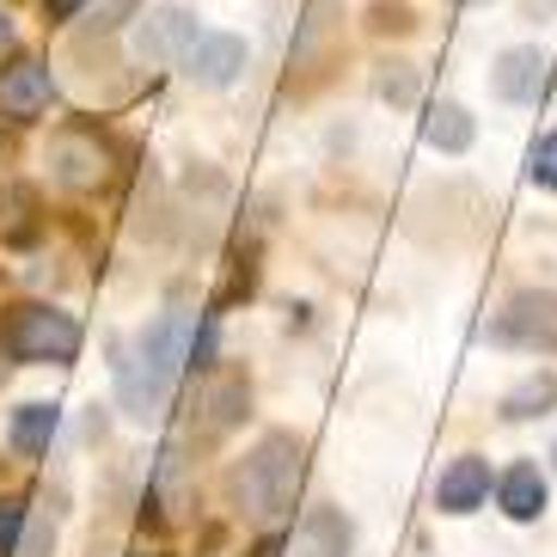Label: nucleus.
I'll return each mask as SVG.
<instances>
[{
	"label": "nucleus",
	"mask_w": 557,
	"mask_h": 557,
	"mask_svg": "<svg viewBox=\"0 0 557 557\" xmlns=\"http://www.w3.org/2000/svg\"><path fill=\"white\" fill-rule=\"evenodd\" d=\"M55 423H62V417H55V405H18L7 435H13V447L25 459H44V454H50V442H55Z\"/></svg>",
	"instance_id": "nucleus-16"
},
{
	"label": "nucleus",
	"mask_w": 557,
	"mask_h": 557,
	"mask_svg": "<svg viewBox=\"0 0 557 557\" xmlns=\"http://www.w3.org/2000/svg\"><path fill=\"white\" fill-rule=\"evenodd\" d=\"M527 178L545 184V190H557V129H545L540 141H533V153H527Z\"/></svg>",
	"instance_id": "nucleus-19"
},
{
	"label": "nucleus",
	"mask_w": 557,
	"mask_h": 557,
	"mask_svg": "<svg viewBox=\"0 0 557 557\" xmlns=\"http://www.w3.org/2000/svg\"><path fill=\"white\" fill-rule=\"evenodd\" d=\"M178 67L197 86H233L239 81V67H246V44H239L233 32H197L190 44H184Z\"/></svg>",
	"instance_id": "nucleus-8"
},
{
	"label": "nucleus",
	"mask_w": 557,
	"mask_h": 557,
	"mask_svg": "<svg viewBox=\"0 0 557 557\" xmlns=\"http://www.w3.org/2000/svg\"><path fill=\"white\" fill-rule=\"evenodd\" d=\"M190 356H197L190 312L165 307L160 319H153L129 349H123V361H116V393H123V410L141 417V423L160 417V410L172 405V386H178V374L190 368Z\"/></svg>",
	"instance_id": "nucleus-1"
},
{
	"label": "nucleus",
	"mask_w": 557,
	"mask_h": 557,
	"mask_svg": "<svg viewBox=\"0 0 557 557\" xmlns=\"http://www.w3.org/2000/svg\"><path fill=\"white\" fill-rule=\"evenodd\" d=\"M349 521L337 508H307L295 527V557H349Z\"/></svg>",
	"instance_id": "nucleus-13"
},
{
	"label": "nucleus",
	"mask_w": 557,
	"mask_h": 557,
	"mask_svg": "<svg viewBox=\"0 0 557 557\" xmlns=\"http://www.w3.org/2000/svg\"><path fill=\"white\" fill-rule=\"evenodd\" d=\"M491 344L527 349V356H557V288H527L491 319Z\"/></svg>",
	"instance_id": "nucleus-5"
},
{
	"label": "nucleus",
	"mask_w": 557,
	"mask_h": 557,
	"mask_svg": "<svg viewBox=\"0 0 557 557\" xmlns=\"http://www.w3.org/2000/svg\"><path fill=\"white\" fill-rule=\"evenodd\" d=\"M300 478H307V447H300L288 429H276V435H263L246 454V466L233 472V503L246 508L263 533H282V521L295 515Z\"/></svg>",
	"instance_id": "nucleus-2"
},
{
	"label": "nucleus",
	"mask_w": 557,
	"mask_h": 557,
	"mask_svg": "<svg viewBox=\"0 0 557 557\" xmlns=\"http://www.w3.org/2000/svg\"><path fill=\"white\" fill-rule=\"evenodd\" d=\"M0 239L32 246L37 239V190L32 184H0Z\"/></svg>",
	"instance_id": "nucleus-15"
},
{
	"label": "nucleus",
	"mask_w": 557,
	"mask_h": 557,
	"mask_svg": "<svg viewBox=\"0 0 557 557\" xmlns=\"http://www.w3.org/2000/svg\"><path fill=\"white\" fill-rule=\"evenodd\" d=\"M18 533H25V508H18V503H0V557L18 552Z\"/></svg>",
	"instance_id": "nucleus-22"
},
{
	"label": "nucleus",
	"mask_w": 557,
	"mask_h": 557,
	"mask_svg": "<svg viewBox=\"0 0 557 557\" xmlns=\"http://www.w3.org/2000/svg\"><path fill=\"white\" fill-rule=\"evenodd\" d=\"M50 552H55V527H50V521H25L13 557H50Z\"/></svg>",
	"instance_id": "nucleus-21"
},
{
	"label": "nucleus",
	"mask_w": 557,
	"mask_h": 557,
	"mask_svg": "<svg viewBox=\"0 0 557 557\" xmlns=\"http://www.w3.org/2000/svg\"><path fill=\"white\" fill-rule=\"evenodd\" d=\"M491 503V466L478 454H459L442 466V484H435V508L442 515H478Z\"/></svg>",
	"instance_id": "nucleus-10"
},
{
	"label": "nucleus",
	"mask_w": 557,
	"mask_h": 557,
	"mask_svg": "<svg viewBox=\"0 0 557 557\" xmlns=\"http://www.w3.org/2000/svg\"><path fill=\"white\" fill-rule=\"evenodd\" d=\"M190 37H197V18L184 13V7H160V13L135 32V55H141V62H178Z\"/></svg>",
	"instance_id": "nucleus-11"
},
{
	"label": "nucleus",
	"mask_w": 557,
	"mask_h": 557,
	"mask_svg": "<svg viewBox=\"0 0 557 557\" xmlns=\"http://www.w3.org/2000/svg\"><path fill=\"white\" fill-rule=\"evenodd\" d=\"M13 361H74L81 356V325L62 307H18L0 331Z\"/></svg>",
	"instance_id": "nucleus-4"
},
{
	"label": "nucleus",
	"mask_w": 557,
	"mask_h": 557,
	"mask_svg": "<svg viewBox=\"0 0 557 557\" xmlns=\"http://www.w3.org/2000/svg\"><path fill=\"white\" fill-rule=\"evenodd\" d=\"M0 44H13V25H7V13H0Z\"/></svg>",
	"instance_id": "nucleus-25"
},
{
	"label": "nucleus",
	"mask_w": 557,
	"mask_h": 557,
	"mask_svg": "<svg viewBox=\"0 0 557 557\" xmlns=\"http://www.w3.org/2000/svg\"><path fill=\"white\" fill-rule=\"evenodd\" d=\"M81 7H86V0H44V13H50V18H74Z\"/></svg>",
	"instance_id": "nucleus-24"
},
{
	"label": "nucleus",
	"mask_w": 557,
	"mask_h": 557,
	"mask_svg": "<svg viewBox=\"0 0 557 557\" xmlns=\"http://www.w3.org/2000/svg\"><path fill=\"white\" fill-rule=\"evenodd\" d=\"M491 92L503 104H540L545 99V50H533V44L503 50L491 67Z\"/></svg>",
	"instance_id": "nucleus-9"
},
{
	"label": "nucleus",
	"mask_w": 557,
	"mask_h": 557,
	"mask_svg": "<svg viewBox=\"0 0 557 557\" xmlns=\"http://www.w3.org/2000/svg\"><path fill=\"white\" fill-rule=\"evenodd\" d=\"M374 86H380V99H393V104H410V99H417V74H410L405 62H386Z\"/></svg>",
	"instance_id": "nucleus-20"
},
{
	"label": "nucleus",
	"mask_w": 557,
	"mask_h": 557,
	"mask_svg": "<svg viewBox=\"0 0 557 557\" xmlns=\"http://www.w3.org/2000/svg\"><path fill=\"white\" fill-rule=\"evenodd\" d=\"M153 496L165 503V515H172V521H178L184 503H190V484H184V454H178V447H165L160 466H153Z\"/></svg>",
	"instance_id": "nucleus-18"
},
{
	"label": "nucleus",
	"mask_w": 557,
	"mask_h": 557,
	"mask_svg": "<svg viewBox=\"0 0 557 557\" xmlns=\"http://www.w3.org/2000/svg\"><path fill=\"white\" fill-rule=\"evenodd\" d=\"M472 111L466 104H454V99H435L429 104V116H423V141L429 148H442V153H466L472 148Z\"/></svg>",
	"instance_id": "nucleus-14"
},
{
	"label": "nucleus",
	"mask_w": 557,
	"mask_h": 557,
	"mask_svg": "<svg viewBox=\"0 0 557 557\" xmlns=\"http://www.w3.org/2000/svg\"><path fill=\"white\" fill-rule=\"evenodd\" d=\"M50 104H55V81H50V67L37 62V55H13V62L0 67V116L37 123Z\"/></svg>",
	"instance_id": "nucleus-7"
},
{
	"label": "nucleus",
	"mask_w": 557,
	"mask_h": 557,
	"mask_svg": "<svg viewBox=\"0 0 557 557\" xmlns=\"http://www.w3.org/2000/svg\"><path fill=\"white\" fill-rule=\"evenodd\" d=\"M246 410H251V380L239 368H209L197 380V435L202 442L233 435V429L246 423Z\"/></svg>",
	"instance_id": "nucleus-6"
},
{
	"label": "nucleus",
	"mask_w": 557,
	"mask_h": 557,
	"mask_svg": "<svg viewBox=\"0 0 557 557\" xmlns=\"http://www.w3.org/2000/svg\"><path fill=\"white\" fill-rule=\"evenodd\" d=\"M496 503H503L508 521H540L545 515V472L533 466V459H521V466H508L503 478H496Z\"/></svg>",
	"instance_id": "nucleus-12"
},
{
	"label": "nucleus",
	"mask_w": 557,
	"mask_h": 557,
	"mask_svg": "<svg viewBox=\"0 0 557 557\" xmlns=\"http://www.w3.org/2000/svg\"><path fill=\"white\" fill-rule=\"evenodd\" d=\"M545 410H557V374L552 368H545V374H527L521 386H508L503 393L508 423H527V417H545Z\"/></svg>",
	"instance_id": "nucleus-17"
},
{
	"label": "nucleus",
	"mask_w": 557,
	"mask_h": 557,
	"mask_svg": "<svg viewBox=\"0 0 557 557\" xmlns=\"http://www.w3.org/2000/svg\"><path fill=\"white\" fill-rule=\"evenodd\" d=\"M135 557H160V552H135Z\"/></svg>",
	"instance_id": "nucleus-26"
},
{
	"label": "nucleus",
	"mask_w": 557,
	"mask_h": 557,
	"mask_svg": "<svg viewBox=\"0 0 557 557\" xmlns=\"http://www.w3.org/2000/svg\"><path fill=\"white\" fill-rule=\"evenodd\" d=\"M129 7H135V0H99V7H92V25H99V32H111V25H123V18H129Z\"/></svg>",
	"instance_id": "nucleus-23"
},
{
	"label": "nucleus",
	"mask_w": 557,
	"mask_h": 557,
	"mask_svg": "<svg viewBox=\"0 0 557 557\" xmlns=\"http://www.w3.org/2000/svg\"><path fill=\"white\" fill-rule=\"evenodd\" d=\"M466 7H484V0H466Z\"/></svg>",
	"instance_id": "nucleus-27"
},
{
	"label": "nucleus",
	"mask_w": 557,
	"mask_h": 557,
	"mask_svg": "<svg viewBox=\"0 0 557 557\" xmlns=\"http://www.w3.org/2000/svg\"><path fill=\"white\" fill-rule=\"evenodd\" d=\"M50 178L62 184V190H74V197H99L104 184L116 178L111 135L92 129V123H67V129H55V141H50Z\"/></svg>",
	"instance_id": "nucleus-3"
}]
</instances>
